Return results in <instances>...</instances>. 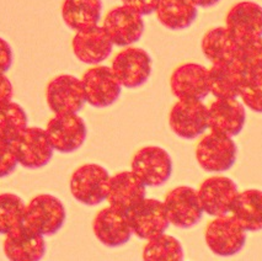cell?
<instances>
[{
  "label": "cell",
  "instance_id": "e0dca14e",
  "mask_svg": "<svg viewBox=\"0 0 262 261\" xmlns=\"http://www.w3.org/2000/svg\"><path fill=\"white\" fill-rule=\"evenodd\" d=\"M246 122L245 105L237 99H215L208 106V129L228 137H236Z\"/></svg>",
  "mask_w": 262,
  "mask_h": 261
},
{
  "label": "cell",
  "instance_id": "e575fe53",
  "mask_svg": "<svg viewBox=\"0 0 262 261\" xmlns=\"http://www.w3.org/2000/svg\"><path fill=\"white\" fill-rule=\"evenodd\" d=\"M13 64V51L10 45L0 37V74H5Z\"/></svg>",
  "mask_w": 262,
  "mask_h": 261
},
{
  "label": "cell",
  "instance_id": "ac0fdd59",
  "mask_svg": "<svg viewBox=\"0 0 262 261\" xmlns=\"http://www.w3.org/2000/svg\"><path fill=\"white\" fill-rule=\"evenodd\" d=\"M93 230L96 239L107 248H118L132 238L128 214L111 206L102 208L94 218Z\"/></svg>",
  "mask_w": 262,
  "mask_h": 261
},
{
  "label": "cell",
  "instance_id": "52a82bcc",
  "mask_svg": "<svg viewBox=\"0 0 262 261\" xmlns=\"http://www.w3.org/2000/svg\"><path fill=\"white\" fill-rule=\"evenodd\" d=\"M165 205L170 224L180 229L193 228L203 218L199 191L191 186H178L166 193Z\"/></svg>",
  "mask_w": 262,
  "mask_h": 261
},
{
  "label": "cell",
  "instance_id": "cb8c5ba5",
  "mask_svg": "<svg viewBox=\"0 0 262 261\" xmlns=\"http://www.w3.org/2000/svg\"><path fill=\"white\" fill-rule=\"evenodd\" d=\"M225 26L237 38L262 36V7L255 2H239L229 9L225 16Z\"/></svg>",
  "mask_w": 262,
  "mask_h": 261
},
{
  "label": "cell",
  "instance_id": "d6a6232c",
  "mask_svg": "<svg viewBox=\"0 0 262 261\" xmlns=\"http://www.w3.org/2000/svg\"><path fill=\"white\" fill-rule=\"evenodd\" d=\"M19 165L13 143L0 139V178H7Z\"/></svg>",
  "mask_w": 262,
  "mask_h": 261
},
{
  "label": "cell",
  "instance_id": "4316f807",
  "mask_svg": "<svg viewBox=\"0 0 262 261\" xmlns=\"http://www.w3.org/2000/svg\"><path fill=\"white\" fill-rule=\"evenodd\" d=\"M230 214L246 232L262 230V190L249 189L239 192Z\"/></svg>",
  "mask_w": 262,
  "mask_h": 261
},
{
  "label": "cell",
  "instance_id": "484cf974",
  "mask_svg": "<svg viewBox=\"0 0 262 261\" xmlns=\"http://www.w3.org/2000/svg\"><path fill=\"white\" fill-rule=\"evenodd\" d=\"M101 0H64L62 17L75 32L96 26L101 19Z\"/></svg>",
  "mask_w": 262,
  "mask_h": 261
},
{
  "label": "cell",
  "instance_id": "44dd1931",
  "mask_svg": "<svg viewBox=\"0 0 262 261\" xmlns=\"http://www.w3.org/2000/svg\"><path fill=\"white\" fill-rule=\"evenodd\" d=\"M3 248L5 256L13 261H37L46 254L43 235L25 223L5 235Z\"/></svg>",
  "mask_w": 262,
  "mask_h": 261
},
{
  "label": "cell",
  "instance_id": "9a60e30c",
  "mask_svg": "<svg viewBox=\"0 0 262 261\" xmlns=\"http://www.w3.org/2000/svg\"><path fill=\"white\" fill-rule=\"evenodd\" d=\"M127 214L133 235L143 241L164 234L170 226L165 205L159 200L145 197Z\"/></svg>",
  "mask_w": 262,
  "mask_h": 261
},
{
  "label": "cell",
  "instance_id": "8fae6325",
  "mask_svg": "<svg viewBox=\"0 0 262 261\" xmlns=\"http://www.w3.org/2000/svg\"><path fill=\"white\" fill-rule=\"evenodd\" d=\"M45 129L54 150L63 154L77 151L86 141V123L78 114H56Z\"/></svg>",
  "mask_w": 262,
  "mask_h": 261
},
{
  "label": "cell",
  "instance_id": "f1b7e54d",
  "mask_svg": "<svg viewBox=\"0 0 262 261\" xmlns=\"http://www.w3.org/2000/svg\"><path fill=\"white\" fill-rule=\"evenodd\" d=\"M29 127L25 110L16 102L0 106V139L13 143Z\"/></svg>",
  "mask_w": 262,
  "mask_h": 261
},
{
  "label": "cell",
  "instance_id": "d6986e66",
  "mask_svg": "<svg viewBox=\"0 0 262 261\" xmlns=\"http://www.w3.org/2000/svg\"><path fill=\"white\" fill-rule=\"evenodd\" d=\"M145 195L147 186L141 179L132 170H124L112 175L110 179L106 201L111 207L128 213L145 199Z\"/></svg>",
  "mask_w": 262,
  "mask_h": 261
},
{
  "label": "cell",
  "instance_id": "30bf717a",
  "mask_svg": "<svg viewBox=\"0 0 262 261\" xmlns=\"http://www.w3.org/2000/svg\"><path fill=\"white\" fill-rule=\"evenodd\" d=\"M46 100L54 115L78 114L86 104L81 79L71 74L57 75L47 84Z\"/></svg>",
  "mask_w": 262,
  "mask_h": 261
},
{
  "label": "cell",
  "instance_id": "d590c367",
  "mask_svg": "<svg viewBox=\"0 0 262 261\" xmlns=\"http://www.w3.org/2000/svg\"><path fill=\"white\" fill-rule=\"evenodd\" d=\"M14 95V88L11 81L5 77V74H0V106L11 101Z\"/></svg>",
  "mask_w": 262,
  "mask_h": 261
},
{
  "label": "cell",
  "instance_id": "5bb4252c",
  "mask_svg": "<svg viewBox=\"0 0 262 261\" xmlns=\"http://www.w3.org/2000/svg\"><path fill=\"white\" fill-rule=\"evenodd\" d=\"M102 27L117 47H128L137 44L144 33V20L126 5L115 7L107 11Z\"/></svg>",
  "mask_w": 262,
  "mask_h": 261
},
{
  "label": "cell",
  "instance_id": "6da1fadb",
  "mask_svg": "<svg viewBox=\"0 0 262 261\" xmlns=\"http://www.w3.org/2000/svg\"><path fill=\"white\" fill-rule=\"evenodd\" d=\"M194 153L197 163L205 171L221 174L235 165L237 145L231 137L211 132L202 136Z\"/></svg>",
  "mask_w": 262,
  "mask_h": 261
},
{
  "label": "cell",
  "instance_id": "f546056e",
  "mask_svg": "<svg viewBox=\"0 0 262 261\" xmlns=\"http://www.w3.org/2000/svg\"><path fill=\"white\" fill-rule=\"evenodd\" d=\"M26 205L15 193L0 195V234L7 235L25 222Z\"/></svg>",
  "mask_w": 262,
  "mask_h": 261
},
{
  "label": "cell",
  "instance_id": "5b68a950",
  "mask_svg": "<svg viewBox=\"0 0 262 261\" xmlns=\"http://www.w3.org/2000/svg\"><path fill=\"white\" fill-rule=\"evenodd\" d=\"M130 170L147 187H159L171 178L172 159L164 148L147 145L136 151Z\"/></svg>",
  "mask_w": 262,
  "mask_h": 261
},
{
  "label": "cell",
  "instance_id": "ffe728a7",
  "mask_svg": "<svg viewBox=\"0 0 262 261\" xmlns=\"http://www.w3.org/2000/svg\"><path fill=\"white\" fill-rule=\"evenodd\" d=\"M114 42L102 26H94L75 33L72 48L75 57L85 64L97 66L111 56Z\"/></svg>",
  "mask_w": 262,
  "mask_h": 261
},
{
  "label": "cell",
  "instance_id": "ba28073f",
  "mask_svg": "<svg viewBox=\"0 0 262 261\" xmlns=\"http://www.w3.org/2000/svg\"><path fill=\"white\" fill-rule=\"evenodd\" d=\"M169 124L179 138H199L208 129V107L200 100H178L170 110Z\"/></svg>",
  "mask_w": 262,
  "mask_h": 261
},
{
  "label": "cell",
  "instance_id": "836d02e7",
  "mask_svg": "<svg viewBox=\"0 0 262 261\" xmlns=\"http://www.w3.org/2000/svg\"><path fill=\"white\" fill-rule=\"evenodd\" d=\"M123 5L141 14L142 16L155 13L160 0H122Z\"/></svg>",
  "mask_w": 262,
  "mask_h": 261
},
{
  "label": "cell",
  "instance_id": "2e32d148",
  "mask_svg": "<svg viewBox=\"0 0 262 261\" xmlns=\"http://www.w3.org/2000/svg\"><path fill=\"white\" fill-rule=\"evenodd\" d=\"M171 93L178 100H205L211 94L208 69L199 63H184L170 77Z\"/></svg>",
  "mask_w": 262,
  "mask_h": 261
},
{
  "label": "cell",
  "instance_id": "7402d4cb",
  "mask_svg": "<svg viewBox=\"0 0 262 261\" xmlns=\"http://www.w3.org/2000/svg\"><path fill=\"white\" fill-rule=\"evenodd\" d=\"M248 72L239 63L212 64L208 69L209 92L215 99H237Z\"/></svg>",
  "mask_w": 262,
  "mask_h": 261
},
{
  "label": "cell",
  "instance_id": "4fadbf2b",
  "mask_svg": "<svg viewBox=\"0 0 262 261\" xmlns=\"http://www.w3.org/2000/svg\"><path fill=\"white\" fill-rule=\"evenodd\" d=\"M197 191L203 211L213 218L230 214L239 195L235 181L223 175L206 179Z\"/></svg>",
  "mask_w": 262,
  "mask_h": 261
},
{
  "label": "cell",
  "instance_id": "8992f818",
  "mask_svg": "<svg viewBox=\"0 0 262 261\" xmlns=\"http://www.w3.org/2000/svg\"><path fill=\"white\" fill-rule=\"evenodd\" d=\"M151 57L139 47L128 46L114 57L111 69L121 85L127 89H137L148 81L153 68Z\"/></svg>",
  "mask_w": 262,
  "mask_h": 261
},
{
  "label": "cell",
  "instance_id": "7a4b0ae2",
  "mask_svg": "<svg viewBox=\"0 0 262 261\" xmlns=\"http://www.w3.org/2000/svg\"><path fill=\"white\" fill-rule=\"evenodd\" d=\"M110 179L107 169L100 164H84L73 172L69 187L79 203L93 207L107 199Z\"/></svg>",
  "mask_w": 262,
  "mask_h": 261
},
{
  "label": "cell",
  "instance_id": "277c9868",
  "mask_svg": "<svg viewBox=\"0 0 262 261\" xmlns=\"http://www.w3.org/2000/svg\"><path fill=\"white\" fill-rule=\"evenodd\" d=\"M246 233L231 214L214 217L206 228V244L217 256H234L245 247Z\"/></svg>",
  "mask_w": 262,
  "mask_h": 261
},
{
  "label": "cell",
  "instance_id": "8d00e7d4",
  "mask_svg": "<svg viewBox=\"0 0 262 261\" xmlns=\"http://www.w3.org/2000/svg\"><path fill=\"white\" fill-rule=\"evenodd\" d=\"M194 3L197 8H203V9H208L217 5L221 0H192Z\"/></svg>",
  "mask_w": 262,
  "mask_h": 261
},
{
  "label": "cell",
  "instance_id": "7c38bea8",
  "mask_svg": "<svg viewBox=\"0 0 262 261\" xmlns=\"http://www.w3.org/2000/svg\"><path fill=\"white\" fill-rule=\"evenodd\" d=\"M13 145L19 164L26 169L45 168L53 158V145L46 129L39 127H27Z\"/></svg>",
  "mask_w": 262,
  "mask_h": 261
},
{
  "label": "cell",
  "instance_id": "4dcf8cb0",
  "mask_svg": "<svg viewBox=\"0 0 262 261\" xmlns=\"http://www.w3.org/2000/svg\"><path fill=\"white\" fill-rule=\"evenodd\" d=\"M236 62L248 73L262 72V36L240 41Z\"/></svg>",
  "mask_w": 262,
  "mask_h": 261
},
{
  "label": "cell",
  "instance_id": "603a6c76",
  "mask_svg": "<svg viewBox=\"0 0 262 261\" xmlns=\"http://www.w3.org/2000/svg\"><path fill=\"white\" fill-rule=\"evenodd\" d=\"M239 47L240 39L227 26H217L208 30L201 41L202 52L212 64L235 62Z\"/></svg>",
  "mask_w": 262,
  "mask_h": 261
},
{
  "label": "cell",
  "instance_id": "3957f363",
  "mask_svg": "<svg viewBox=\"0 0 262 261\" xmlns=\"http://www.w3.org/2000/svg\"><path fill=\"white\" fill-rule=\"evenodd\" d=\"M67 212L63 202L50 193L35 196L26 205L25 223L43 236L54 235L63 228Z\"/></svg>",
  "mask_w": 262,
  "mask_h": 261
},
{
  "label": "cell",
  "instance_id": "1f68e13d",
  "mask_svg": "<svg viewBox=\"0 0 262 261\" xmlns=\"http://www.w3.org/2000/svg\"><path fill=\"white\" fill-rule=\"evenodd\" d=\"M239 98L245 107L262 114V72L248 73Z\"/></svg>",
  "mask_w": 262,
  "mask_h": 261
},
{
  "label": "cell",
  "instance_id": "9c48e42d",
  "mask_svg": "<svg viewBox=\"0 0 262 261\" xmlns=\"http://www.w3.org/2000/svg\"><path fill=\"white\" fill-rule=\"evenodd\" d=\"M86 102L95 108H105L120 99L122 85L111 67H91L81 77Z\"/></svg>",
  "mask_w": 262,
  "mask_h": 261
},
{
  "label": "cell",
  "instance_id": "d4e9b609",
  "mask_svg": "<svg viewBox=\"0 0 262 261\" xmlns=\"http://www.w3.org/2000/svg\"><path fill=\"white\" fill-rule=\"evenodd\" d=\"M155 14L165 29L181 31L196 21L199 9L192 0H160Z\"/></svg>",
  "mask_w": 262,
  "mask_h": 261
},
{
  "label": "cell",
  "instance_id": "83f0119b",
  "mask_svg": "<svg viewBox=\"0 0 262 261\" xmlns=\"http://www.w3.org/2000/svg\"><path fill=\"white\" fill-rule=\"evenodd\" d=\"M184 257L181 242L165 233L147 241L143 248V259L147 261H181Z\"/></svg>",
  "mask_w": 262,
  "mask_h": 261
}]
</instances>
